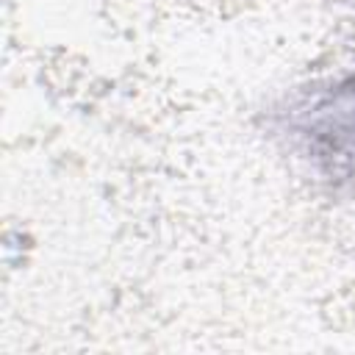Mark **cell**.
Masks as SVG:
<instances>
[{
    "mask_svg": "<svg viewBox=\"0 0 355 355\" xmlns=\"http://www.w3.org/2000/svg\"><path fill=\"white\" fill-rule=\"evenodd\" d=\"M275 122L313 172L327 180L355 178V67L300 89Z\"/></svg>",
    "mask_w": 355,
    "mask_h": 355,
    "instance_id": "6da1fadb",
    "label": "cell"
}]
</instances>
